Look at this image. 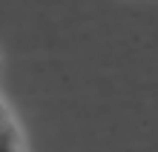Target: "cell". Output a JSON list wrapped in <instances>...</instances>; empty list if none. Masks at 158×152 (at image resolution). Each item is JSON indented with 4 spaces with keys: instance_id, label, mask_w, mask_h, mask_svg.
Instances as JSON below:
<instances>
[{
    "instance_id": "obj_1",
    "label": "cell",
    "mask_w": 158,
    "mask_h": 152,
    "mask_svg": "<svg viewBox=\"0 0 158 152\" xmlns=\"http://www.w3.org/2000/svg\"><path fill=\"white\" fill-rule=\"evenodd\" d=\"M3 152H23V141L15 132V126H12L9 118L3 121Z\"/></svg>"
}]
</instances>
